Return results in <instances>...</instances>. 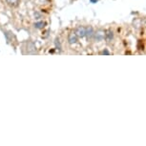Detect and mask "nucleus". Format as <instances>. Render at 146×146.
I'll list each match as a JSON object with an SVG mask.
<instances>
[{"instance_id": "f03ea898", "label": "nucleus", "mask_w": 146, "mask_h": 146, "mask_svg": "<svg viewBox=\"0 0 146 146\" xmlns=\"http://www.w3.org/2000/svg\"><path fill=\"white\" fill-rule=\"evenodd\" d=\"M86 29H87V27L78 26V27H76V28L75 33L78 35V36L79 38H83V37L86 36Z\"/></svg>"}, {"instance_id": "7ed1b4c3", "label": "nucleus", "mask_w": 146, "mask_h": 146, "mask_svg": "<svg viewBox=\"0 0 146 146\" xmlns=\"http://www.w3.org/2000/svg\"><path fill=\"white\" fill-rule=\"evenodd\" d=\"M78 38L79 37L75 33V31L71 32L70 34L68 35V43L70 44V45H74V44H76L78 41Z\"/></svg>"}, {"instance_id": "423d86ee", "label": "nucleus", "mask_w": 146, "mask_h": 146, "mask_svg": "<svg viewBox=\"0 0 146 146\" xmlns=\"http://www.w3.org/2000/svg\"><path fill=\"white\" fill-rule=\"evenodd\" d=\"M44 25H45V22L43 21H39V22H35V27L36 29H42Z\"/></svg>"}, {"instance_id": "6e6552de", "label": "nucleus", "mask_w": 146, "mask_h": 146, "mask_svg": "<svg viewBox=\"0 0 146 146\" xmlns=\"http://www.w3.org/2000/svg\"><path fill=\"white\" fill-rule=\"evenodd\" d=\"M57 41H58V39H56V48H58V49H60V43L59 42H57Z\"/></svg>"}, {"instance_id": "0eeeda50", "label": "nucleus", "mask_w": 146, "mask_h": 146, "mask_svg": "<svg viewBox=\"0 0 146 146\" xmlns=\"http://www.w3.org/2000/svg\"><path fill=\"white\" fill-rule=\"evenodd\" d=\"M17 1H18V0H7L8 3H9V4H12V5L16 4V3H17Z\"/></svg>"}, {"instance_id": "20e7f679", "label": "nucleus", "mask_w": 146, "mask_h": 146, "mask_svg": "<svg viewBox=\"0 0 146 146\" xmlns=\"http://www.w3.org/2000/svg\"><path fill=\"white\" fill-rule=\"evenodd\" d=\"M94 34H95V30H94L93 27H87L86 29V37L88 38V40H93L94 38Z\"/></svg>"}, {"instance_id": "f257e3e1", "label": "nucleus", "mask_w": 146, "mask_h": 146, "mask_svg": "<svg viewBox=\"0 0 146 146\" xmlns=\"http://www.w3.org/2000/svg\"><path fill=\"white\" fill-rule=\"evenodd\" d=\"M105 32H106V30L98 29L96 31H95L93 40L96 41V42H101V41L105 40Z\"/></svg>"}, {"instance_id": "39448f33", "label": "nucleus", "mask_w": 146, "mask_h": 146, "mask_svg": "<svg viewBox=\"0 0 146 146\" xmlns=\"http://www.w3.org/2000/svg\"><path fill=\"white\" fill-rule=\"evenodd\" d=\"M114 39V33L111 30H106L105 32V41L107 42H111Z\"/></svg>"}]
</instances>
